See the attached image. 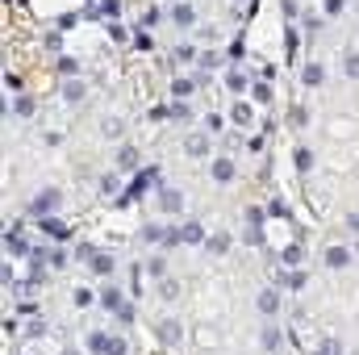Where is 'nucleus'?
<instances>
[{
    "label": "nucleus",
    "instance_id": "obj_1",
    "mask_svg": "<svg viewBox=\"0 0 359 355\" xmlns=\"http://www.w3.org/2000/svg\"><path fill=\"white\" fill-rule=\"evenodd\" d=\"M55 209H59V192H55V188H50V192H38V201L29 205L34 217H46V213H55Z\"/></svg>",
    "mask_w": 359,
    "mask_h": 355
},
{
    "label": "nucleus",
    "instance_id": "obj_2",
    "mask_svg": "<svg viewBox=\"0 0 359 355\" xmlns=\"http://www.w3.org/2000/svg\"><path fill=\"white\" fill-rule=\"evenodd\" d=\"M326 264L330 267H347L351 264V251H347V247H330V251H326Z\"/></svg>",
    "mask_w": 359,
    "mask_h": 355
},
{
    "label": "nucleus",
    "instance_id": "obj_3",
    "mask_svg": "<svg viewBox=\"0 0 359 355\" xmlns=\"http://www.w3.org/2000/svg\"><path fill=\"white\" fill-rule=\"evenodd\" d=\"M134 163H138V151H134V147H121V155H117V168H121V172H134Z\"/></svg>",
    "mask_w": 359,
    "mask_h": 355
},
{
    "label": "nucleus",
    "instance_id": "obj_4",
    "mask_svg": "<svg viewBox=\"0 0 359 355\" xmlns=\"http://www.w3.org/2000/svg\"><path fill=\"white\" fill-rule=\"evenodd\" d=\"M42 230H46L50 239H67V234H72V230H67L63 222H55V217H42Z\"/></svg>",
    "mask_w": 359,
    "mask_h": 355
},
{
    "label": "nucleus",
    "instance_id": "obj_5",
    "mask_svg": "<svg viewBox=\"0 0 359 355\" xmlns=\"http://www.w3.org/2000/svg\"><path fill=\"white\" fill-rule=\"evenodd\" d=\"M100 305H104V309H113V314H117V309H121V305H126V301H121V293H117V288H104V293H100Z\"/></svg>",
    "mask_w": 359,
    "mask_h": 355
},
{
    "label": "nucleus",
    "instance_id": "obj_6",
    "mask_svg": "<svg viewBox=\"0 0 359 355\" xmlns=\"http://www.w3.org/2000/svg\"><path fill=\"white\" fill-rule=\"evenodd\" d=\"M172 21H176V25H192V21H196V13H192L188 4H176V8H172Z\"/></svg>",
    "mask_w": 359,
    "mask_h": 355
},
{
    "label": "nucleus",
    "instance_id": "obj_7",
    "mask_svg": "<svg viewBox=\"0 0 359 355\" xmlns=\"http://www.w3.org/2000/svg\"><path fill=\"white\" fill-rule=\"evenodd\" d=\"M213 180H222V184L234 180V163H230V159H217V163H213Z\"/></svg>",
    "mask_w": 359,
    "mask_h": 355
},
{
    "label": "nucleus",
    "instance_id": "obj_8",
    "mask_svg": "<svg viewBox=\"0 0 359 355\" xmlns=\"http://www.w3.org/2000/svg\"><path fill=\"white\" fill-rule=\"evenodd\" d=\"M163 209H168V213H180V209H184V201H180L176 188H163Z\"/></svg>",
    "mask_w": 359,
    "mask_h": 355
},
{
    "label": "nucleus",
    "instance_id": "obj_9",
    "mask_svg": "<svg viewBox=\"0 0 359 355\" xmlns=\"http://www.w3.org/2000/svg\"><path fill=\"white\" fill-rule=\"evenodd\" d=\"M159 339H163L168 347H172V343H180V322H163V326H159Z\"/></svg>",
    "mask_w": 359,
    "mask_h": 355
},
{
    "label": "nucleus",
    "instance_id": "obj_10",
    "mask_svg": "<svg viewBox=\"0 0 359 355\" xmlns=\"http://www.w3.org/2000/svg\"><path fill=\"white\" fill-rule=\"evenodd\" d=\"M109 343H113V339H109V335H100V330H92V339H88V347L96 355H109Z\"/></svg>",
    "mask_w": 359,
    "mask_h": 355
},
{
    "label": "nucleus",
    "instance_id": "obj_11",
    "mask_svg": "<svg viewBox=\"0 0 359 355\" xmlns=\"http://www.w3.org/2000/svg\"><path fill=\"white\" fill-rule=\"evenodd\" d=\"M205 151H209V138L205 134H192L188 138V155H205Z\"/></svg>",
    "mask_w": 359,
    "mask_h": 355
},
{
    "label": "nucleus",
    "instance_id": "obj_12",
    "mask_svg": "<svg viewBox=\"0 0 359 355\" xmlns=\"http://www.w3.org/2000/svg\"><path fill=\"white\" fill-rule=\"evenodd\" d=\"M259 309H264V314H276V309H280V297H276V293H259Z\"/></svg>",
    "mask_w": 359,
    "mask_h": 355
},
{
    "label": "nucleus",
    "instance_id": "obj_13",
    "mask_svg": "<svg viewBox=\"0 0 359 355\" xmlns=\"http://www.w3.org/2000/svg\"><path fill=\"white\" fill-rule=\"evenodd\" d=\"M184 243H205V230H201L196 222H188V226H184Z\"/></svg>",
    "mask_w": 359,
    "mask_h": 355
},
{
    "label": "nucleus",
    "instance_id": "obj_14",
    "mask_svg": "<svg viewBox=\"0 0 359 355\" xmlns=\"http://www.w3.org/2000/svg\"><path fill=\"white\" fill-rule=\"evenodd\" d=\"M92 272L109 276V272H113V260H109V255H92Z\"/></svg>",
    "mask_w": 359,
    "mask_h": 355
},
{
    "label": "nucleus",
    "instance_id": "obj_15",
    "mask_svg": "<svg viewBox=\"0 0 359 355\" xmlns=\"http://www.w3.org/2000/svg\"><path fill=\"white\" fill-rule=\"evenodd\" d=\"M234 121H238V126H247V121H251V105H243V100H238V105H234Z\"/></svg>",
    "mask_w": 359,
    "mask_h": 355
},
{
    "label": "nucleus",
    "instance_id": "obj_16",
    "mask_svg": "<svg viewBox=\"0 0 359 355\" xmlns=\"http://www.w3.org/2000/svg\"><path fill=\"white\" fill-rule=\"evenodd\" d=\"M292 159H297V168H301V172H309V168H313V155H309V151H305V147H301V151H297V155H292Z\"/></svg>",
    "mask_w": 359,
    "mask_h": 355
},
{
    "label": "nucleus",
    "instance_id": "obj_17",
    "mask_svg": "<svg viewBox=\"0 0 359 355\" xmlns=\"http://www.w3.org/2000/svg\"><path fill=\"white\" fill-rule=\"evenodd\" d=\"M163 239H168V234H163L159 226H147V230H142V243H163Z\"/></svg>",
    "mask_w": 359,
    "mask_h": 355
},
{
    "label": "nucleus",
    "instance_id": "obj_18",
    "mask_svg": "<svg viewBox=\"0 0 359 355\" xmlns=\"http://www.w3.org/2000/svg\"><path fill=\"white\" fill-rule=\"evenodd\" d=\"M226 84H230L234 92H243V88H247V76H243V72H230V76H226Z\"/></svg>",
    "mask_w": 359,
    "mask_h": 355
},
{
    "label": "nucleus",
    "instance_id": "obj_19",
    "mask_svg": "<svg viewBox=\"0 0 359 355\" xmlns=\"http://www.w3.org/2000/svg\"><path fill=\"white\" fill-rule=\"evenodd\" d=\"M67 100H80V96H84V84H80V80H67Z\"/></svg>",
    "mask_w": 359,
    "mask_h": 355
},
{
    "label": "nucleus",
    "instance_id": "obj_20",
    "mask_svg": "<svg viewBox=\"0 0 359 355\" xmlns=\"http://www.w3.org/2000/svg\"><path fill=\"white\" fill-rule=\"evenodd\" d=\"M305 84H309V88H313V84H322V67H318V63H313V67H305Z\"/></svg>",
    "mask_w": 359,
    "mask_h": 355
},
{
    "label": "nucleus",
    "instance_id": "obj_21",
    "mask_svg": "<svg viewBox=\"0 0 359 355\" xmlns=\"http://www.w3.org/2000/svg\"><path fill=\"white\" fill-rule=\"evenodd\" d=\"M17 113H21V117H34V100H29V96H17Z\"/></svg>",
    "mask_w": 359,
    "mask_h": 355
},
{
    "label": "nucleus",
    "instance_id": "obj_22",
    "mask_svg": "<svg viewBox=\"0 0 359 355\" xmlns=\"http://www.w3.org/2000/svg\"><path fill=\"white\" fill-rule=\"evenodd\" d=\"M205 247H209V251H226V247H230V239H226V234H217V239H205Z\"/></svg>",
    "mask_w": 359,
    "mask_h": 355
},
{
    "label": "nucleus",
    "instance_id": "obj_23",
    "mask_svg": "<svg viewBox=\"0 0 359 355\" xmlns=\"http://www.w3.org/2000/svg\"><path fill=\"white\" fill-rule=\"evenodd\" d=\"M255 100H259V105H268V100H271V88H268V80H264V84H255Z\"/></svg>",
    "mask_w": 359,
    "mask_h": 355
},
{
    "label": "nucleus",
    "instance_id": "obj_24",
    "mask_svg": "<svg viewBox=\"0 0 359 355\" xmlns=\"http://www.w3.org/2000/svg\"><path fill=\"white\" fill-rule=\"evenodd\" d=\"M284 264H288V267H292V264H301V247H297V243H292V247L284 251Z\"/></svg>",
    "mask_w": 359,
    "mask_h": 355
},
{
    "label": "nucleus",
    "instance_id": "obj_25",
    "mask_svg": "<svg viewBox=\"0 0 359 355\" xmlns=\"http://www.w3.org/2000/svg\"><path fill=\"white\" fill-rule=\"evenodd\" d=\"M264 347H268V351L280 347V335H276V330H264Z\"/></svg>",
    "mask_w": 359,
    "mask_h": 355
},
{
    "label": "nucleus",
    "instance_id": "obj_26",
    "mask_svg": "<svg viewBox=\"0 0 359 355\" xmlns=\"http://www.w3.org/2000/svg\"><path fill=\"white\" fill-rule=\"evenodd\" d=\"M343 72H347V76H355V80H359V55H351V59L343 63Z\"/></svg>",
    "mask_w": 359,
    "mask_h": 355
},
{
    "label": "nucleus",
    "instance_id": "obj_27",
    "mask_svg": "<svg viewBox=\"0 0 359 355\" xmlns=\"http://www.w3.org/2000/svg\"><path fill=\"white\" fill-rule=\"evenodd\" d=\"M59 72L63 76H76V59H59Z\"/></svg>",
    "mask_w": 359,
    "mask_h": 355
},
{
    "label": "nucleus",
    "instance_id": "obj_28",
    "mask_svg": "<svg viewBox=\"0 0 359 355\" xmlns=\"http://www.w3.org/2000/svg\"><path fill=\"white\" fill-rule=\"evenodd\" d=\"M172 92H176V96H188V92H192V80H176V88Z\"/></svg>",
    "mask_w": 359,
    "mask_h": 355
},
{
    "label": "nucleus",
    "instance_id": "obj_29",
    "mask_svg": "<svg viewBox=\"0 0 359 355\" xmlns=\"http://www.w3.org/2000/svg\"><path fill=\"white\" fill-rule=\"evenodd\" d=\"M76 305H92V293H88V288H76Z\"/></svg>",
    "mask_w": 359,
    "mask_h": 355
},
{
    "label": "nucleus",
    "instance_id": "obj_30",
    "mask_svg": "<svg viewBox=\"0 0 359 355\" xmlns=\"http://www.w3.org/2000/svg\"><path fill=\"white\" fill-rule=\"evenodd\" d=\"M280 8H284V17H297V0H280Z\"/></svg>",
    "mask_w": 359,
    "mask_h": 355
},
{
    "label": "nucleus",
    "instance_id": "obj_31",
    "mask_svg": "<svg viewBox=\"0 0 359 355\" xmlns=\"http://www.w3.org/2000/svg\"><path fill=\"white\" fill-rule=\"evenodd\" d=\"M109 355H126V343H121V339H113V343H109Z\"/></svg>",
    "mask_w": 359,
    "mask_h": 355
},
{
    "label": "nucleus",
    "instance_id": "obj_32",
    "mask_svg": "<svg viewBox=\"0 0 359 355\" xmlns=\"http://www.w3.org/2000/svg\"><path fill=\"white\" fill-rule=\"evenodd\" d=\"M322 355H339V343H322Z\"/></svg>",
    "mask_w": 359,
    "mask_h": 355
}]
</instances>
